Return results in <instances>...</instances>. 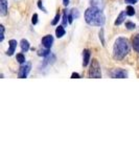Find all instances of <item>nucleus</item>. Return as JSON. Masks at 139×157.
Returning a JSON list of instances; mask_svg holds the SVG:
<instances>
[{
	"label": "nucleus",
	"mask_w": 139,
	"mask_h": 157,
	"mask_svg": "<svg viewBox=\"0 0 139 157\" xmlns=\"http://www.w3.org/2000/svg\"><path fill=\"white\" fill-rule=\"evenodd\" d=\"M132 46L135 52H139V34H137L136 36L133 37L132 39Z\"/></svg>",
	"instance_id": "10"
},
{
	"label": "nucleus",
	"mask_w": 139,
	"mask_h": 157,
	"mask_svg": "<svg viewBox=\"0 0 139 157\" xmlns=\"http://www.w3.org/2000/svg\"><path fill=\"white\" fill-rule=\"evenodd\" d=\"M32 69V63L30 62H27L25 63L24 65H22L21 67L19 68V72H18V77L20 78H24L28 75V73Z\"/></svg>",
	"instance_id": "4"
},
{
	"label": "nucleus",
	"mask_w": 139,
	"mask_h": 157,
	"mask_svg": "<svg viewBox=\"0 0 139 157\" xmlns=\"http://www.w3.org/2000/svg\"><path fill=\"white\" fill-rule=\"evenodd\" d=\"M7 13V1L6 0H0V14L2 16L6 15Z\"/></svg>",
	"instance_id": "9"
},
{
	"label": "nucleus",
	"mask_w": 139,
	"mask_h": 157,
	"mask_svg": "<svg viewBox=\"0 0 139 157\" xmlns=\"http://www.w3.org/2000/svg\"><path fill=\"white\" fill-rule=\"evenodd\" d=\"M52 43H54V37L51 35H46L42 38V45L45 48H51Z\"/></svg>",
	"instance_id": "6"
},
{
	"label": "nucleus",
	"mask_w": 139,
	"mask_h": 157,
	"mask_svg": "<svg viewBox=\"0 0 139 157\" xmlns=\"http://www.w3.org/2000/svg\"><path fill=\"white\" fill-rule=\"evenodd\" d=\"M85 20L92 26H103L106 22V17L97 6H90L85 12Z\"/></svg>",
	"instance_id": "1"
},
{
	"label": "nucleus",
	"mask_w": 139,
	"mask_h": 157,
	"mask_svg": "<svg viewBox=\"0 0 139 157\" xmlns=\"http://www.w3.org/2000/svg\"><path fill=\"white\" fill-rule=\"evenodd\" d=\"M126 27H127L128 29L132 30V29H135L136 25H135V23H133V22H131V21H127V22H126Z\"/></svg>",
	"instance_id": "19"
},
{
	"label": "nucleus",
	"mask_w": 139,
	"mask_h": 157,
	"mask_svg": "<svg viewBox=\"0 0 139 157\" xmlns=\"http://www.w3.org/2000/svg\"><path fill=\"white\" fill-rule=\"evenodd\" d=\"M80 17V13L77 9H72L68 12V20H69V24H71L73 22V20L79 18Z\"/></svg>",
	"instance_id": "7"
},
{
	"label": "nucleus",
	"mask_w": 139,
	"mask_h": 157,
	"mask_svg": "<svg viewBox=\"0 0 139 157\" xmlns=\"http://www.w3.org/2000/svg\"><path fill=\"white\" fill-rule=\"evenodd\" d=\"M49 54H50L49 48H45L39 52V56H42V57H47V56H49Z\"/></svg>",
	"instance_id": "17"
},
{
	"label": "nucleus",
	"mask_w": 139,
	"mask_h": 157,
	"mask_svg": "<svg viewBox=\"0 0 139 157\" xmlns=\"http://www.w3.org/2000/svg\"><path fill=\"white\" fill-rule=\"evenodd\" d=\"M90 56H91L90 50L89 49H85L84 50V59H83V65H84V67H86L88 64H89Z\"/></svg>",
	"instance_id": "12"
},
{
	"label": "nucleus",
	"mask_w": 139,
	"mask_h": 157,
	"mask_svg": "<svg viewBox=\"0 0 139 157\" xmlns=\"http://www.w3.org/2000/svg\"><path fill=\"white\" fill-rule=\"evenodd\" d=\"M69 24V20H68V12L67 10H65L64 13H63V26H67Z\"/></svg>",
	"instance_id": "15"
},
{
	"label": "nucleus",
	"mask_w": 139,
	"mask_h": 157,
	"mask_svg": "<svg viewBox=\"0 0 139 157\" xmlns=\"http://www.w3.org/2000/svg\"><path fill=\"white\" fill-rule=\"evenodd\" d=\"M71 78H80L81 77H80V75H79V73H77V72H73L72 75H71Z\"/></svg>",
	"instance_id": "25"
},
{
	"label": "nucleus",
	"mask_w": 139,
	"mask_h": 157,
	"mask_svg": "<svg viewBox=\"0 0 139 157\" xmlns=\"http://www.w3.org/2000/svg\"><path fill=\"white\" fill-rule=\"evenodd\" d=\"M127 15L128 16H134L135 15V10H134V7H132L131 6H129L128 7H127Z\"/></svg>",
	"instance_id": "18"
},
{
	"label": "nucleus",
	"mask_w": 139,
	"mask_h": 157,
	"mask_svg": "<svg viewBox=\"0 0 139 157\" xmlns=\"http://www.w3.org/2000/svg\"><path fill=\"white\" fill-rule=\"evenodd\" d=\"M38 6H39V9H40V10H42V11L44 12V13H46V12H47V11H46V9H45V7L43 6L42 0H39V2H38Z\"/></svg>",
	"instance_id": "23"
},
{
	"label": "nucleus",
	"mask_w": 139,
	"mask_h": 157,
	"mask_svg": "<svg viewBox=\"0 0 139 157\" xmlns=\"http://www.w3.org/2000/svg\"><path fill=\"white\" fill-rule=\"evenodd\" d=\"M0 29H1V38H0V42H2L4 40V26L0 25Z\"/></svg>",
	"instance_id": "21"
},
{
	"label": "nucleus",
	"mask_w": 139,
	"mask_h": 157,
	"mask_svg": "<svg viewBox=\"0 0 139 157\" xmlns=\"http://www.w3.org/2000/svg\"><path fill=\"white\" fill-rule=\"evenodd\" d=\"M16 59L20 63V64H23V63H25V57H24V55L22 54V52H20V54L17 55Z\"/></svg>",
	"instance_id": "16"
},
{
	"label": "nucleus",
	"mask_w": 139,
	"mask_h": 157,
	"mask_svg": "<svg viewBox=\"0 0 139 157\" xmlns=\"http://www.w3.org/2000/svg\"><path fill=\"white\" fill-rule=\"evenodd\" d=\"M63 4H64L65 6H67L68 4H69V0H63Z\"/></svg>",
	"instance_id": "27"
},
{
	"label": "nucleus",
	"mask_w": 139,
	"mask_h": 157,
	"mask_svg": "<svg viewBox=\"0 0 139 157\" xmlns=\"http://www.w3.org/2000/svg\"><path fill=\"white\" fill-rule=\"evenodd\" d=\"M32 24H34V25H36L38 23V14H34V15H32Z\"/></svg>",
	"instance_id": "22"
},
{
	"label": "nucleus",
	"mask_w": 139,
	"mask_h": 157,
	"mask_svg": "<svg viewBox=\"0 0 139 157\" xmlns=\"http://www.w3.org/2000/svg\"><path fill=\"white\" fill-rule=\"evenodd\" d=\"M16 47H17V41L14 39L9 40V50L6 52V55L7 56H13L15 52V50H16Z\"/></svg>",
	"instance_id": "8"
},
{
	"label": "nucleus",
	"mask_w": 139,
	"mask_h": 157,
	"mask_svg": "<svg viewBox=\"0 0 139 157\" xmlns=\"http://www.w3.org/2000/svg\"><path fill=\"white\" fill-rule=\"evenodd\" d=\"M100 39L102 40V44L105 46V40H103V29H100Z\"/></svg>",
	"instance_id": "24"
},
{
	"label": "nucleus",
	"mask_w": 139,
	"mask_h": 157,
	"mask_svg": "<svg viewBox=\"0 0 139 157\" xmlns=\"http://www.w3.org/2000/svg\"><path fill=\"white\" fill-rule=\"evenodd\" d=\"M89 78H102V72H100V67L96 59L91 61L90 69H89Z\"/></svg>",
	"instance_id": "3"
},
{
	"label": "nucleus",
	"mask_w": 139,
	"mask_h": 157,
	"mask_svg": "<svg viewBox=\"0 0 139 157\" xmlns=\"http://www.w3.org/2000/svg\"><path fill=\"white\" fill-rule=\"evenodd\" d=\"M20 46H21L22 52H28V50H29V42L27 41L26 39H22L21 42H20Z\"/></svg>",
	"instance_id": "11"
},
{
	"label": "nucleus",
	"mask_w": 139,
	"mask_h": 157,
	"mask_svg": "<svg viewBox=\"0 0 139 157\" xmlns=\"http://www.w3.org/2000/svg\"><path fill=\"white\" fill-rule=\"evenodd\" d=\"M127 3H130V4H135L137 2V0H125Z\"/></svg>",
	"instance_id": "26"
},
{
	"label": "nucleus",
	"mask_w": 139,
	"mask_h": 157,
	"mask_svg": "<svg viewBox=\"0 0 139 157\" xmlns=\"http://www.w3.org/2000/svg\"><path fill=\"white\" fill-rule=\"evenodd\" d=\"M59 20H60V14H59V13H58V14L55 15L54 19L52 20L51 24H52V25H57V24H58V22H59Z\"/></svg>",
	"instance_id": "20"
},
{
	"label": "nucleus",
	"mask_w": 139,
	"mask_h": 157,
	"mask_svg": "<svg viewBox=\"0 0 139 157\" xmlns=\"http://www.w3.org/2000/svg\"><path fill=\"white\" fill-rule=\"evenodd\" d=\"M130 52V44L126 38H117L113 47V57L115 60H122Z\"/></svg>",
	"instance_id": "2"
},
{
	"label": "nucleus",
	"mask_w": 139,
	"mask_h": 157,
	"mask_svg": "<svg viewBox=\"0 0 139 157\" xmlns=\"http://www.w3.org/2000/svg\"><path fill=\"white\" fill-rule=\"evenodd\" d=\"M65 29L63 25H61V26H58L57 29H55V36H57L58 38H62L63 36L65 35Z\"/></svg>",
	"instance_id": "14"
},
{
	"label": "nucleus",
	"mask_w": 139,
	"mask_h": 157,
	"mask_svg": "<svg viewBox=\"0 0 139 157\" xmlns=\"http://www.w3.org/2000/svg\"><path fill=\"white\" fill-rule=\"evenodd\" d=\"M111 77L114 78H128V72L125 69H121V68H117L114 69L111 72Z\"/></svg>",
	"instance_id": "5"
},
{
	"label": "nucleus",
	"mask_w": 139,
	"mask_h": 157,
	"mask_svg": "<svg viewBox=\"0 0 139 157\" xmlns=\"http://www.w3.org/2000/svg\"><path fill=\"white\" fill-rule=\"evenodd\" d=\"M126 16H127V12H121L120 14H119V16L117 17V19H116V21H115L114 24L115 25H120L123 21H125Z\"/></svg>",
	"instance_id": "13"
}]
</instances>
